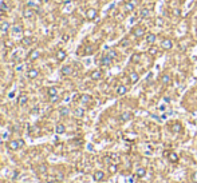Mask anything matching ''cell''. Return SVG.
<instances>
[{"label": "cell", "instance_id": "cell-5", "mask_svg": "<svg viewBox=\"0 0 197 183\" xmlns=\"http://www.w3.org/2000/svg\"><path fill=\"white\" fill-rule=\"evenodd\" d=\"M97 16H98V11H97L95 8H89L87 11H86V18H87L89 20H95Z\"/></svg>", "mask_w": 197, "mask_h": 183}, {"label": "cell", "instance_id": "cell-15", "mask_svg": "<svg viewBox=\"0 0 197 183\" xmlns=\"http://www.w3.org/2000/svg\"><path fill=\"white\" fill-rule=\"evenodd\" d=\"M129 80H130V83H137L140 80V75L137 74L136 71H131L129 74Z\"/></svg>", "mask_w": 197, "mask_h": 183}, {"label": "cell", "instance_id": "cell-43", "mask_svg": "<svg viewBox=\"0 0 197 183\" xmlns=\"http://www.w3.org/2000/svg\"><path fill=\"white\" fill-rule=\"evenodd\" d=\"M57 178H58V180H62V179H63V174H58Z\"/></svg>", "mask_w": 197, "mask_h": 183}, {"label": "cell", "instance_id": "cell-9", "mask_svg": "<svg viewBox=\"0 0 197 183\" xmlns=\"http://www.w3.org/2000/svg\"><path fill=\"white\" fill-rule=\"evenodd\" d=\"M93 178H94V180L95 182H102V180H105V172L103 171H95L94 172V175H93Z\"/></svg>", "mask_w": 197, "mask_h": 183}, {"label": "cell", "instance_id": "cell-26", "mask_svg": "<svg viewBox=\"0 0 197 183\" xmlns=\"http://www.w3.org/2000/svg\"><path fill=\"white\" fill-rule=\"evenodd\" d=\"M126 92H127V87H126V86H119V87L117 88V95H119V96L125 95Z\"/></svg>", "mask_w": 197, "mask_h": 183}, {"label": "cell", "instance_id": "cell-16", "mask_svg": "<svg viewBox=\"0 0 197 183\" xmlns=\"http://www.w3.org/2000/svg\"><path fill=\"white\" fill-rule=\"evenodd\" d=\"M111 61H113V59L111 57H109L107 55H103L101 59V64L102 65H105V67H109L110 64H111Z\"/></svg>", "mask_w": 197, "mask_h": 183}, {"label": "cell", "instance_id": "cell-2", "mask_svg": "<svg viewBox=\"0 0 197 183\" xmlns=\"http://www.w3.org/2000/svg\"><path fill=\"white\" fill-rule=\"evenodd\" d=\"M145 32H146V28L144 26H137L133 28V35H134V38H142V36H145Z\"/></svg>", "mask_w": 197, "mask_h": 183}, {"label": "cell", "instance_id": "cell-44", "mask_svg": "<svg viewBox=\"0 0 197 183\" xmlns=\"http://www.w3.org/2000/svg\"><path fill=\"white\" fill-rule=\"evenodd\" d=\"M69 38H70L69 35H63V40H65V42H67V40H69Z\"/></svg>", "mask_w": 197, "mask_h": 183}, {"label": "cell", "instance_id": "cell-19", "mask_svg": "<svg viewBox=\"0 0 197 183\" xmlns=\"http://www.w3.org/2000/svg\"><path fill=\"white\" fill-rule=\"evenodd\" d=\"M136 5H137V0L127 1L126 4H125V9H126V11H133V9L136 8Z\"/></svg>", "mask_w": 197, "mask_h": 183}, {"label": "cell", "instance_id": "cell-36", "mask_svg": "<svg viewBox=\"0 0 197 183\" xmlns=\"http://www.w3.org/2000/svg\"><path fill=\"white\" fill-rule=\"evenodd\" d=\"M93 52H94V48H93L91 46H89V47H86V51H85V55H91Z\"/></svg>", "mask_w": 197, "mask_h": 183}, {"label": "cell", "instance_id": "cell-10", "mask_svg": "<svg viewBox=\"0 0 197 183\" xmlns=\"http://www.w3.org/2000/svg\"><path fill=\"white\" fill-rule=\"evenodd\" d=\"M61 74L63 75V76H70V75L73 74V67H71V65H63L61 68Z\"/></svg>", "mask_w": 197, "mask_h": 183}, {"label": "cell", "instance_id": "cell-28", "mask_svg": "<svg viewBox=\"0 0 197 183\" xmlns=\"http://www.w3.org/2000/svg\"><path fill=\"white\" fill-rule=\"evenodd\" d=\"M81 102L86 104V103H89V102H91V96L87 95V94H85V95L81 96Z\"/></svg>", "mask_w": 197, "mask_h": 183}, {"label": "cell", "instance_id": "cell-12", "mask_svg": "<svg viewBox=\"0 0 197 183\" xmlns=\"http://www.w3.org/2000/svg\"><path fill=\"white\" fill-rule=\"evenodd\" d=\"M170 130H172V132L178 134V132H181V131H182V126H181V123H180V122H174L170 126Z\"/></svg>", "mask_w": 197, "mask_h": 183}, {"label": "cell", "instance_id": "cell-39", "mask_svg": "<svg viewBox=\"0 0 197 183\" xmlns=\"http://www.w3.org/2000/svg\"><path fill=\"white\" fill-rule=\"evenodd\" d=\"M0 9H1L3 12H5V11H8V7H7V4H5V1H3V3L0 4Z\"/></svg>", "mask_w": 197, "mask_h": 183}, {"label": "cell", "instance_id": "cell-14", "mask_svg": "<svg viewBox=\"0 0 197 183\" xmlns=\"http://www.w3.org/2000/svg\"><path fill=\"white\" fill-rule=\"evenodd\" d=\"M90 78L93 79V80H99V79L102 78V71L101 70H94L90 74Z\"/></svg>", "mask_w": 197, "mask_h": 183}, {"label": "cell", "instance_id": "cell-29", "mask_svg": "<svg viewBox=\"0 0 197 183\" xmlns=\"http://www.w3.org/2000/svg\"><path fill=\"white\" fill-rule=\"evenodd\" d=\"M59 114H61L62 116H69L70 110H69V107H62V108L59 110Z\"/></svg>", "mask_w": 197, "mask_h": 183}, {"label": "cell", "instance_id": "cell-46", "mask_svg": "<svg viewBox=\"0 0 197 183\" xmlns=\"http://www.w3.org/2000/svg\"><path fill=\"white\" fill-rule=\"evenodd\" d=\"M70 1H73V0H63V3H65V4H67V3H70Z\"/></svg>", "mask_w": 197, "mask_h": 183}, {"label": "cell", "instance_id": "cell-20", "mask_svg": "<svg viewBox=\"0 0 197 183\" xmlns=\"http://www.w3.org/2000/svg\"><path fill=\"white\" fill-rule=\"evenodd\" d=\"M172 82V76L169 74H164L161 76V83L162 84H170Z\"/></svg>", "mask_w": 197, "mask_h": 183}, {"label": "cell", "instance_id": "cell-45", "mask_svg": "<svg viewBox=\"0 0 197 183\" xmlns=\"http://www.w3.org/2000/svg\"><path fill=\"white\" fill-rule=\"evenodd\" d=\"M40 1H42V3H43V4H47V3H50V1H51V0H40Z\"/></svg>", "mask_w": 197, "mask_h": 183}, {"label": "cell", "instance_id": "cell-1", "mask_svg": "<svg viewBox=\"0 0 197 183\" xmlns=\"http://www.w3.org/2000/svg\"><path fill=\"white\" fill-rule=\"evenodd\" d=\"M23 146H24V140L23 139L9 140L8 143H7V147H8V150H11V151H16L19 148H22Z\"/></svg>", "mask_w": 197, "mask_h": 183}, {"label": "cell", "instance_id": "cell-7", "mask_svg": "<svg viewBox=\"0 0 197 183\" xmlns=\"http://www.w3.org/2000/svg\"><path fill=\"white\" fill-rule=\"evenodd\" d=\"M131 118H133V114H131L130 111H125V112H122L121 115H119V120H121L122 123L129 122Z\"/></svg>", "mask_w": 197, "mask_h": 183}, {"label": "cell", "instance_id": "cell-34", "mask_svg": "<svg viewBox=\"0 0 197 183\" xmlns=\"http://www.w3.org/2000/svg\"><path fill=\"white\" fill-rule=\"evenodd\" d=\"M140 59H141V55H138V54H134V55L131 56V61H133V63H138Z\"/></svg>", "mask_w": 197, "mask_h": 183}, {"label": "cell", "instance_id": "cell-37", "mask_svg": "<svg viewBox=\"0 0 197 183\" xmlns=\"http://www.w3.org/2000/svg\"><path fill=\"white\" fill-rule=\"evenodd\" d=\"M4 46H5V48H13V43L11 42V40H5Z\"/></svg>", "mask_w": 197, "mask_h": 183}, {"label": "cell", "instance_id": "cell-32", "mask_svg": "<svg viewBox=\"0 0 197 183\" xmlns=\"http://www.w3.org/2000/svg\"><path fill=\"white\" fill-rule=\"evenodd\" d=\"M106 55H107L109 57H111V59H115V57H117V52H115L114 50H109Z\"/></svg>", "mask_w": 197, "mask_h": 183}, {"label": "cell", "instance_id": "cell-33", "mask_svg": "<svg viewBox=\"0 0 197 183\" xmlns=\"http://www.w3.org/2000/svg\"><path fill=\"white\" fill-rule=\"evenodd\" d=\"M150 13V11H149V8H144V9H141V18H146L148 15Z\"/></svg>", "mask_w": 197, "mask_h": 183}, {"label": "cell", "instance_id": "cell-6", "mask_svg": "<svg viewBox=\"0 0 197 183\" xmlns=\"http://www.w3.org/2000/svg\"><path fill=\"white\" fill-rule=\"evenodd\" d=\"M161 48L162 50H165V51H169L173 48V42L170 39H164L161 42Z\"/></svg>", "mask_w": 197, "mask_h": 183}, {"label": "cell", "instance_id": "cell-35", "mask_svg": "<svg viewBox=\"0 0 197 183\" xmlns=\"http://www.w3.org/2000/svg\"><path fill=\"white\" fill-rule=\"evenodd\" d=\"M149 54H150V55H157V54H158V48L154 47V46H153V47H150L149 48Z\"/></svg>", "mask_w": 197, "mask_h": 183}, {"label": "cell", "instance_id": "cell-4", "mask_svg": "<svg viewBox=\"0 0 197 183\" xmlns=\"http://www.w3.org/2000/svg\"><path fill=\"white\" fill-rule=\"evenodd\" d=\"M39 56H40V51L35 48V50L30 51L28 56H27V60H28V61H34V60H36V59H39Z\"/></svg>", "mask_w": 197, "mask_h": 183}, {"label": "cell", "instance_id": "cell-47", "mask_svg": "<svg viewBox=\"0 0 197 183\" xmlns=\"http://www.w3.org/2000/svg\"><path fill=\"white\" fill-rule=\"evenodd\" d=\"M0 183H3V180H0Z\"/></svg>", "mask_w": 197, "mask_h": 183}, {"label": "cell", "instance_id": "cell-23", "mask_svg": "<svg viewBox=\"0 0 197 183\" xmlns=\"http://www.w3.org/2000/svg\"><path fill=\"white\" fill-rule=\"evenodd\" d=\"M168 159H169V162H172V163H176V162H178V155L176 153H169L168 154Z\"/></svg>", "mask_w": 197, "mask_h": 183}, {"label": "cell", "instance_id": "cell-24", "mask_svg": "<svg viewBox=\"0 0 197 183\" xmlns=\"http://www.w3.org/2000/svg\"><path fill=\"white\" fill-rule=\"evenodd\" d=\"M74 115L77 116V118H83L85 116V110L81 108V107H78V108L74 110Z\"/></svg>", "mask_w": 197, "mask_h": 183}, {"label": "cell", "instance_id": "cell-13", "mask_svg": "<svg viewBox=\"0 0 197 183\" xmlns=\"http://www.w3.org/2000/svg\"><path fill=\"white\" fill-rule=\"evenodd\" d=\"M11 30H12V32L15 34V35H18V34H22L23 32V26L22 24H19V23H15V24L11 27Z\"/></svg>", "mask_w": 197, "mask_h": 183}, {"label": "cell", "instance_id": "cell-25", "mask_svg": "<svg viewBox=\"0 0 197 183\" xmlns=\"http://www.w3.org/2000/svg\"><path fill=\"white\" fill-rule=\"evenodd\" d=\"M145 39H146V43L154 44V42H156V35H154V34H148Z\"/></svg>", "mask_w": 197, "mask_h": 183}, {"label": "cell", "instance_id": "cell-41", "mask_svg": "<svg viewBox=\"0 0 197 183\" xmlns=\"http://www.w3.org/2000/svg\"><path fill=\"white\" fill-rule=\"evenodd\" d=\"M27 5H28V7H31V8H32V9H35V11H38V7H36V5L34 4V3H28V4H27Z\"/></svg>", "mask_w": 197, "mask_h": 183}, {"label": "cell", "instance_id": "cell-21", "mask_svg": "<svg viewBox=\"0 0 197 183\" xmlns=\"http://www.w3.org/2000/svg\"><path fill=\"white\" fill-rule=\"evenodd\" d=\"M27 102H28V96H27L26 94H22V95H20V96L18 98V103H19L20 106L27 104Z\"/></svg>", "mask_w": 197, "mask_h": 183}, {"label": "cell", "instance_id": "cell-18", "mask_svg": "<svg viewBox=\"0 0 197 183\" xmlns=\"http://www.w3.org/2000/svg\"><path fill=\"white\" fill-rule=\"evenodd\" d=\"M34 43V39H32V38H30V36H27V38H23L22 39V46L23 47H30L31 44Z\"/></svg>", "mask_w": 197, "mask_h": 183}, {"label": "cell", "instance_id": "cell-8", "mask_svg": "<svg viewBox=\"0 0 197 183\" xmlns=\"http://www.w3.org/2000/svg\"><path fill=\"white\" fill-rule=\"evenodd\" d=\"M55 57H57L58 61H63L67 57V52H66L65 50H58L57 54H55Z\"/></svg>", "mask_w": 197, "mask_h": 183}, {"label": "cell", "instance_id": "cell-11", "mask_svg": "<svg viewBox=\"0 0 197 183\" xmlns=\"http://www.w3.org/2000/svg\"><path fill=\"white\" fill-rule=\"evenodd\" d=\"M38 76H39V71L36 68H30L27 71V78L28 79H36Z\"/></svg>", "mask_w": 197, "mask_h": 183}, {"label": "cell", "instance_id": "cell-22", "mask_svg": "<svg viewBox=\"0 0 197 183\" xmlns=\"http://www.w3.org/2000/svg\"><path fill=\"white\" fill-rule=\"evenodd\" d=\"M55 132H57V134H59V135H62V134H65V132H66V127H65V124H62V123L57 124V127H55Z\"/></svg>", "mask_w": 197, "mask_h": 183}, {"label": "cell", "instance_id": "cell-31", "mask_svg": "<svg viewBox=\"0 0 197 183\" xmlns=\"http://www.w3.org/2000/svg\"><path fill=\"white\" fill-rule=\"evenodd\" d=\"M117 171H118L117 165H109V172H110V174H115Z\"/></svg>", "mask_w": 197, "mask_h": 183}, {"label": "cell", "instance_id": "cell-38", "mask_svg": "<svg viewBox=\"0 0 197 183\" xmlns=\"http://www.w3.org/2000/svg\"><path fill=\"white\" fill-rule=\"evenodd\" d=\"M58 100H59V96H58V95L50 96V102H51V103H57Z\"/></svg>", "mask_w": 197, "mask_h": 183}, {"label": "cell", "instance_id": "cell-30", "mask_svg": "<svg viewBox=\"0 0 197 183\" xmlns=\"http://www.w3.org/2000/svg\"><path fill=\"white\" fill-rule=\"evenodd\" d=\"M47 94H48V96L58 95V90H57V87H50V88L47 90Z\"/></svg>", "mask_w": 197, "mask_h": 183}, {"label": "cell", "instance_id": "cell-40", "mask_svg": "<svg viewBox=\"0 0 197 183\" xmlns=\"http://www.w3.org/2000/svg\"><path fill=\"white\" fill-rule=\"evenodd\" d=\"M192 180L194 183H197V171H194V172L192 174Z\"/></svg>", "mask_w": 197, "mask_h": 183}, {"label": "cell", "instance_id": "cell-27", "mask_svg": "<svg viewBox=\"0 0 197 183\" xmlns=\"http://www.w3.org/2000/svg\"><path fill=\"white\" fill-rule=\"evenodd\" d=\"M9 28H11V24H9L8 22H3L1 24H0V30L3 31V32H7Z\"/></svg>", "mask_w": 197, "mask_h": 183}, {"label": "cell", "instance_id": "cell-17", "mask_svg": "<svg viewBox=\"0 0 197 183\" xmlns=\"http://www.w3.org/2000/svg\"><path fill=\"white\" fill-rule=\"evenodd\" d=\"M146 168L145 167H138L137 168V171H136V175H137V178H145L146 176Z\"/></svg>", "mask_w": 197, "mask_h": 183}, {"label": "cell", "instance_id": "cell-3", "mask_svg": "<svg viewBox=\"0 0 197 183\" xmlns=\"http://www.w3.org/2000/svg\"><path fill=\"white\" fill-rule=\"evenodd\" d=\"M22 15H23V18L24 19H32L34 18V15H35V9H32L31 7H24L22 11Z\"/></svg>", "mask_w": 197, "mask_h": 183}, {"label": "cell", "instance_id": "cell-42", "mask_svg": "<svg viewBox=\"0 0 197 183\" xmlns=\"http://www.w3.org/2000/svg\"><path fill=\"white\" fill-rule=\"evenodd\" d=\"M39 171L40 172H46V166H42V167L39 168Z\"/></svg>", "mask_w": 197, "mask_h": 183}]
</instances>
